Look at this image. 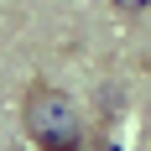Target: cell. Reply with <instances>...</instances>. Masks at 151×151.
Wrapping results in <instances>:
<instances>
[{
    "instance_id": "2",
    "label": "cell",
    "mask_w": 151,
    "mask_h": 151,
    "mask_svg": "<svg viewBox=\"0 0 151 151\" xmlns=\"http://www.w3.org/2000/svg\"><path fill=\"white\" fill-rule=\"evenodd\" d=\"M115 11H125V16H141V11H151V0H109Z\"/></svg>"
},
{
    "instance_id": "1",
    "label": "cell",
    "mask_w": 151,
    "mask_h": 151,
    "mask_svg": "<svg viewBox=\"0 0 151 151\" xmlns=\"http://www.w3.org/2000/svg\"><path fill=\"white\" fill-rule=\"evenodd\" d=\"M21 125L26 136L37 141L42 151H78L83 141V120L68 94H58L52 83H31L26 99H21Z\"/></svg>"
}]
</instances>
